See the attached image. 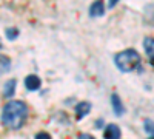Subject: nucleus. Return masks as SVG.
Masks as SVG:
<instances>
[{
	"label": "nucleus",
	"mask_w": 154,
	"mask_h": 139,
	"mask_svg": "<svg viewBox=\"0 0 154 139\" xmlns=\"http://www.w3.org/2000/svg\"><path fill=\"white\" fill-rule=\"evenodd\" d=\"M28 116V107L22 100H11L2 110V122L12 130L20 128Z\"/></svg>",
	"instance_id": "f257e3e1"
},
{
	"label": "nucleus",
	"mask_w": 154,
	"mask_h": 139,
	"mask_svg": "<svg viewBox=\"0 0 154 139\" xmlns=\"http://www.w3.org/2000/svg\"><path fill=\"white\" fill-rule=\"evenodd\" d=\"M114 62L122 73H131L140 67V54L136 49H125L116 56Z\"/></svg>",
	"instance_id": "f03ea898"
},
{
	"label": "nucleus",
	"mask_w": 154,
	"mask_h": 139,
	"mask_svg": "<svg viewBox=\"0 0 154 139\" xmlns=\"http://www.w3.org/2000/svg\"><path fill=\"white\" fill-rule=\"evenodd\" d=\"M25 85H26V88L29 91H35V90L40 88L42 82H40V77H37L35 74H31V76H28V77L25 79Z\"/></svg>",
	"instance_id": "7ed1b4c3"
},
{
	"label": "nucleus",
	"mask_w": 154,
	"mask_h": 139,
	"mask_svg": "<svg viewBox=\"0 0 154 139\" xmlns=\"http://www.w3.org/2000/svg\"><path fill=\"white\" fill-rule=\"evenodd\" d=\"M103 14H105V8H103V3H102L100 0H97V2H94L89 6V16L91 17H100Z\"/></svg>",
	"instance_id": "20e7f679"
},
{
	"label": "nucleus",
	"mask_w": 154,
	"mask_h": 139,
	"mask_svg": "<svg viewBox=\"0 0 154 139\" xmlns=\"http://www.w3.org/2000/svg\"><path fill=\"white\" fill-rule=\"evenodd\" d=\"M103 137L105 139H119L120 137V128L117 127V125H108V127L105 128V133H103Z\"/></svg>",
	"instance_id": "39448f33"
},
{
	"label": "nucleus",
	"mask_w": 154,
	"mask_h": 139,
	"mask_svg": "<svg viewBox=\"0 0 154 139\" xmlns=\"http://www.w3.org/2000/svg\"><path fill=\"white\" fill-rule=\"evenodd\" d=\"M89 110H91V104H89V102H80L79 105L75 107V116H77V119L85 118L89 113Z\"/></svg>",
	"instance_id": "423d86ee"
},
{
	"label": "nucleus",
	"mask_w": 154,
	"mask_h": 139,
	"mask_svg": "<svg viewBox=\"0 0 154 139\" xmlns=\"http://www.w3.org/2000/svg\"><path fill=\"white\" fill-rule=\"evenodd\" d=\"M16 79H9L3 84V96L5 97H12L16 91Z\"/></svg>",
	"instance_id": "0eeeda50"
},
{
	"label": "nucleus",
	"mask_w": 154,
	"mask_h": 139,
	"mask_svg": "<svg viewBox=\"0 0 154 139\" xmlns=\"http://www.w3.org/2000/svg\"><path fill=\"white\" fill-rule=\"evenodd\" d=\"M111 102H112V107H114V113H116L117 116H122L123 111H125V108H123V105H122V102H120V97H119L117 94H112V96H111Z\"/></svg>",
	"instance_id": "6e6552de"
},
{
	"label": "nucleus",
	"mask_w": 154,
	"mask_h": 139,
	"mask_svg": "<svg viewBox=\"0 0 154 139\" xmlns=\"http://www.w3.org/2000/svg\"><path fill=\"white\" fill-rule=\"evenodd\" d=\"M143 48H145V53L148 54V57L154 60V39L152 37H146L143 40Z\"/></svg>",
	"instance_id": "1a4fd4ad"
},
{
	"label": "nucleus",
	"mask_w": 154,
	"mask_h": 139,
	"mask_svg": "<svg viewBox=\"0 0 154 139\" xmlns=\"http://www.w3.org/2000/svg\"><path fill=\"white\" fill-rule=\"evenodd\" d=\"M5 34H6V37L9 40H14L16 37L19 36V30H16V28H6L5 30Z\"/></svg>",
	"instance_id": "9d476101"
},
{
	"label": "nucleus",
	"mask_w": 154,
	"mask_h": 139,
	"mask_svg": "<svg viewBox=\"0 0 154 139\" xmlns=\"http://www.w3.org/2000/svg\"><path fill=\"white\" fill-rule=\"evenodd\" d=\"M145 130H146L149 134H152V137H154V122H151L149 119H146V121H145Z\"/></svg>",
	"instance_id": "9b49d317"
},
{
	"label": "nucleus",
	"mask_w": 154,
	"mask_h": 139,
	"mask_svg": "<svg viewBox=\"0 0 154 139\" xmlns=\"http://www.w3.org/2000/svg\"><path fill=\"white\" fill-rule=\"evenodd\" d=\"M8 68H9V59L2 56V73H6Z\"/></svg>",
	"instance_id": "f8f14e48"
},
{
	"label": "nucleus",
	"mask_w": 154,
	"mask_h": 139,
	"mask_svg": "<svg viewBox=\"0 0 154 139\" xmlns=\"http://www.w3.org/2000/svg\"><path fill=\"white\" fill-rule=\"evenodd\" d=\"M35 139H51V136H49L48 133H43V131H42V133H38V134L35 136Z\"/></svg>",
	"instance_id": "ddd939ff"
},
{
	"label": "nucleus",
	"mask_w": 154,
	"mask_h": 139,
	"mask_svg": "<svg viewBox=\"0 0 154 139\" xmlns=\"http://www.w3.org/2000/svg\"><path fill=\"white\" fill-rule=\"evenodd\" d=\"M79 139H94V137H93V136H89V134H85V133H83V134H80V136H79Z\"/></svg>",
	"instance_id": "4468645a"
},
{
	"label": "nucleus",
	"mask_w": 154,
	"mask_h": 139,
	"mask_svg": "<svg viewBox=\"0 0 154 139\" xmlns=\"http://www.w3.org/2000/svg\"><path fill=\"white\" fill-rule=\"evenodd\" d=\"M117 2H119V0H109V2H108V6H109V8H112V6H114L116 3H117Z\"/></svg>",
	"instance_id": "2eb2a0df"
},
{
	"label": "nucleus",
	"mask_w": 154,
	"mask_h": 139,
	"mask_svg": "<svg viewBox=\"0 0 154 139\" xmlns=\"http://www.w3.org/2000/svg\"><path fill=\"white\" fill-rule=\"evenodd\" d=\"M149 139H154V137H149Z\"/></svg>",
	"instance_id": "dca6fc26"
}]
</instances>
